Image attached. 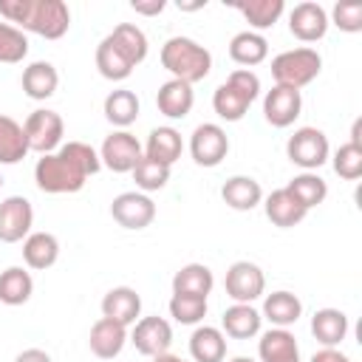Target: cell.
<instances>
[{
  "label": "cell",
  "instance_id": "cell-32",
  "mask_svg": "<svg viewBox=\"0 0 362 362\" xmlns=\"http://www.w3.org/2000/svg\"><path fill=\"white\" fill-rule=\"evenodd\" d=\"M139 110H141L139 96H136L133 90H127V88L110 90V93L105 96V119H107L113 127H119V130L130 127V124L139 119Z\"/></svg>",
  "mask_w": 362,
  "mask_h": 362
},
{
  "label": "cell",
  "instance_id": "cell-17",
  "mask_svg": "<svg viewBox=\"0 0 362 362\" xmlns=\"http://www.w3.org/2000/svg\"><path fill=\"white\" fill-rule=\"evenodd\" d=\"M127 342V328L107 320V317H99L93 325H90V334H88V345L90 351L99 356V359H113L122 354Z\"/></svg>",
  "mask_w": 362,
  "mask_h": 362
},
{
  "label": "cell",
  "instance_id": "cell-34",
  "mask_svg": "<svg viewBox=\"0 0 362 362\" xmlns=\"http://www.w3.org/2000/svg\"><path fill=\"white\" fill-rule=\"evenodd\" d=\"M232 6L246 17V23L257 34L266 31V28H272L280 20V14L286 11V3L283 0H235Z\"/></svg>",
  "mask_w": 362,
  "mask_h": 362
},
{
  "label": "cell",
  "instance_id": "cell-24",
  "mask_svg": "<svg viewBox=\"0 0 362 362\" xmlns=\"http://www.w3.org/2000/svg\"><path fill=\"white\" fill-rule=\"evenodd\" d=\"M311 334L322 348H337L348 337V317L339 308H320L311 317Z\"/></svg>",
  "mask_w": 362,
  "mask_h": 362
},
{
  "label": "cell",
  "instance_id": "cell-22",
  "mask_svg": "<svg viewBox=\"0 0 362 362\" xmlns=\"http://www.w3.org/2000/svg\"><path fill=\"white\" fill-rule=\"evenodd\" d=\"M221 198L226 206H232L238 212H249L263 201V187L252 175H232L221 187Z\"/></svg>",
  "mask_w": 362,
  "mask_h": 362
},
{
  "label": "cell",
  "instance_id": "cell-19",
  "mask_svg": "<svg viewBox=\"0 0 362 362\" xmlns=\"http://www.w3.org/2000/svg\"><path fill=\"white\" fill-rule=\"evenodd\" d=\"M260 362H300V345L288 328H269L257 342Z\"/></svg>",
  "mask_w": 362,
  "mask_h": 362
},
{
  "label": "cell",
  "instance_id": "cell-10",
  "mask_svg": "<svg viewBox=\"0 0 362 362\" xmlns=\"http://www.w3.org/2000/svg\"><path fill=\"white\" fill-rule=\"evenodd\" d=\"M141 156L144 153H141L139 139L127 130H113L99 147V161L110 173H133V167L139 164Z\"/></svg>",
  "mask_w": 362,
  "mask_h": 362
},
{
  "label": "cell",
  "instance_id": "cell-40",
  "mask_svg": "<svg viewBox=\"0 0 362 362\" xmlns=\"http://www.w3.org/2000/svg\"><path fill=\"white\" fill-rule=\"evenodd\" d=\"M57 153H59L68 164H74L85 178L93 175V173H99V167H102L99 153H96L90 144H85V141H68V144H62Z\"/></svg>",
  "mask_w": 362,
  "mask_h": 362
},
{
  "label": "cell",
  "instance_id": "cell-51",
  "mask_svg": "<svg viewBox=\"0 0 362 362\" xmlns=\"http://www.w3.org/2000/svg\"><path fill=\"white\" fill-rule=\"evenodd\" d=\"M0 187H3V175H0Z\"/></svg>",
  "mask_w": 362,
  "mask_h": 362
},
{
  "label": "cell",
  "instance_id": "cell-44",
  "mask_svg": "<svg viewBox=\"0 0 362 362\" xmlns=\"http://www.w3.org/2000/svg\"><path fill=\"white\" fill-rule=\"evenodd\" d=\"M164 0H133L130 3V8L136 11V14H144V17H156V14H161L164 11Z\"/></svg>",
  "mask_w": 362,
  "mask_h": 362
},
{
  "label": "cell",
  "instance_id": "cell-35",
  "mask_svg": "<svg viewBox=\"0 0 362 362\" xmlns=\"http://www.w3.org/2000/svg\"><path fill=\"white\" fill-rule=\"evenodd\" d=\"M28 141H25V130L20 122H14L11 116L0 113V164H17L28 156Z\"/></svg>",
  "mask_w": 362,
  "mask_h": 362
},
{
  "label": "cell",
  "instance_id": "cell-39",
  "mask_svg": "<svg viewBox=\"0 0 362 362\" xmlns=\"http://www.w3.org/2000/svg\"><path fill=\"white\" fill-rule=\"evenodd\" d=\"M170 317L181 325H198L206 317V297L173 294L170 297Z\"/></svg>",
  "mask_w": 362,
  "mask_h": 362
},
{
  "label": "cell",
  "instance_id": "cell-7",
  "mask_svg": "<svg viewBox=\"0 0 362 362\" xmlns=\"http://www.w3.org/2000/svg\"><path fill=\"white\" fill-rule=\"evenodd\" d=\"M25 141H28V150L40 153V156H48L54 153L59 144H62V133H65V124H62V116L57 110H48V107H40L34 110L25 124Z\"/></svg>",
  "mask_w": 362,
  "mask_h": 362
},
{
  "label": "cell",
  "instance_id": "cell-5",
  "mask_svg": "<svg viewBox=\"0 0 362 362\" xmlns=\"http://www.w3.org/2000/svg\"><path fill=\"white\" fill-rule=\"evenodd\" d=\"M34 181L48 195H65V192H79L88 178L74 164H68L59 153H48L42 158H37V164H34Z\"/></svg>",
  "mask_w": 362,
  "mask_h": 362
},
{
  "label": "cell",
  "instance_id": "cell-33",
  "mask_svg": "<svg viewBox=\"0 0 362 362\" xmlns=\"http://www.w3.org/2000/svg\"><path fill=\"white\" fill-rule=\"evenodd\" d=\"M34 294V280L23 266H8L0 272V303L3 305H25Z\"/></svg>",
  "mask_w": 362,
  "mask_h": 362
},
{
  "label": "cell",
  "instance_id": "cell-21",
  "mask_svg": "<svg viewBox=\"0 0 362 362\" xmlns=\"http://www.w3.org/2000/svg\"><path fill=\"white\" fill-rule=\"evenodd\" d=\"M184 153V141H181V133L170 124L164 127H153L150 136H147V144H144V156L164 164V167H173Z\"/></svg>",
  "mask_w": 362,
  "mask_h": 362
},
{
  "label": "cell",
  "instance_id": "cell-4",
  "mask_svg": "<svg viewBox=\"0 0 362 362\" xmlns=\"http://www.w3.org/2000/svg\"><path fill=\"white\" fill-rule=\"evenodd\" d=\"M20 31L40 34L45 40H59L71 28V8L65 0H28Z\"/></svg>",
  "mask_w": 362,
  "mask_h": 362
},
{
  "label": "cell",
  "instance_id": "cell-6",
  "mask_svg": "<svg viewBox=\"0 0 362 362\" xmlns=\"http://www.w3.org/2000/svg\"><path fill=\"white\" fill-rule=\"evenodd\" d=\"M328 136L320 127H297L286 141V156L291 164L303 167V173H314L328 161Z\"/></svg>",
  "mask_w": 362,
  "mask_h": 362
},
{
  "label": "cell",
  "instance_id": "cell-37",
  "mask_svg": "<svg viewBox=\"0 0 362 362\" xmlns=\"http://www.w3.org/2000/svg\"><path fill=\"white\" fill-rule=\"evenodd\" d=\"M96 68H99V74H102L105 79H110V82H122V79H127V76L133 74V65L113 48V42H110L107 37L96 45Z\"/></svg>",
  "mask_w": 362,
  "mask_h": 362
},
{
  "label": "cell",
  "instance_id": "cell-43",
  "mask_svg": "<svg viewBox=\"0 0 362 362\" xmlns=\"http://www.w3.org/2000/svg\"><path fill=\"white\" fill-rule=\"evenodd\" d=\"M331 20L339 31H348V34L362 31V3L359 0H339L331 11Z\"/></svg>",
  "mask_w": 362,
  "mask_h": 362
},
{
  "label": "cell",
  "instance_id": "cell-18",
  "mask_svg": "<svg viewBox=\"0 0 362 362\" xmlns=\"http://www.w3.org/2000/svg\"><path fill=\"white\" fill-rule=\"evenodd\" d=\"M260 322H263V317H260V311L252 303H232L223 311V317H221V328L232 339H252V337H257L260 334Z\"/></svg>",
  "mask_w": 362,
  "mask_h": 362
},
{
  "label": "cell",
  "instance_id": "cell-28",
  "mask_svg": "<svg viewBox=\"0 0 362 362\" xmlns=\"http://www.w3.org/2000/svg\"><path fill=\"white\" fill-rule=\"evenodd\" d=\"M107 40L113 42V48L136 68L139 62H144V57H147V34L139 28V25H133V23H119L110 34H107Z\"/></svg>",
  "mask_w": 362,
  "mask_h": 362
},
{
  "label": "cell",
  "instance_id": "cell-31",
  "mask_svg": "<svg viewBox=\"0 0 362 362\" xmlns=\"http://www.w3.org/2000/svg\"><path fill=\"white\" fill-rule=\"evenodd\" d=\"M215 286L212 269L204 263H187L173 274V294H192V297H206Z\"/></svg>",
  "mask_w": 362,
  "mask_h": 362
},
{
  "label": "cell",
  "instance_id": "cell-3",
  "mask_svg": "<svg viewBox=\"0 0 362 362\" xmlns=\"http://www.w3.org/2000/svg\"><path fill=\"white\" fill-rule=\"evenodd\" d=\"M320 71H322V57L314 48H291V51H283L272 59L274 82L294 88V90L314 82L320 76Z\"/></svg>",
  "mask_w": 362,
  "mask_h": 362
},
{
  "label": "cell",
  "instance_id": "cell-25",
  "mask_svg": "<svg viewBox=\"0 0 362 362\" xmlns=\"http://www.w3.org/2000/svg\"><path fill=\"white\" fill-rule=\"evenodd\" d=\"M189 354L195 362H223L226 359V334L215 325H198L189 337Z\"/></svg>",
  "mask_w": 362,
  "mask_h": 362
},
{
  "label": "cell",
  "instance_id": "cell-29",
  "mask_svg": "<svg viewBox=\"0 0 362 362\" xmlns=\"http://www.w3.org/2000/svg\"><path fill=\"white\" fill-rule=\"evenodd\" d=\"M263 209H266V218H269L274 226H280V229H291V226H297V223L308 215V212L288 195L286 187H283V189H274L272 195H266Z\"/></svg>",
  "mask_w": 362,
  "mask_h": 362
},
{
  "label": "cell",
  "instance_id": "cell-2",
  "mask_svg": "<svg viewBox=\"0 0 362 362\" xmlns=\"http://www.w3.org/2000/svg\"><path fill=\"white\" fill-rule=\"evenodd\" d=\"M260 93V79L249 68H235L226 82H221L212 93V107L223 122H240L249 110V105Z\"/></svg>",
  "mask_w": 362,
  "mask_h": 362
},
{
  "label": "cell",
  "instance_id": "cell-38",
  "mask_svg": "<svg viewBox=\"0 0 362 362\" xmlns=\"http://www.w3.org/2000/svg\"><path fill=\"white\" fill-rule=\"evenodd\" d=\"M133 181H136L139 192H144V195L147 192H156V189H164L167 181H170V167H164V164L141 156L139 164L133 167Z\"/></svg>",
  "mask_w": 362,
  "mask_h": 362
},
{
  "label": "cell",
  "instance_id": "cell-26",
  "mask_svg": "<svg viewBox=\"0 0 362 362\" xmlns=\"http://www.w3.org/2000/svg\"><path fill=\"white\" fill-rule=\"evenodd\" d=\"M57 85H59V74H57V68H54L51 62H45V59H37V62H31V65L23 71V90H25V96L34 99V102H42V99L54 96V93H57Z\"/></svg>",
  "mask_w": 362,
  "mask_h": 362
},
{
  "label": "cell",
  "instance_id": "cell-1",
  "mask_svg": "<svg viewBox=\"0 0 362 362\" xmlns=\"http://www.w3.org/2000/svg\"><path fill=\"white\" fill-rule=\"evenodd\" d=\"M161 65L173 74L170 79H181L187 85H195L209 76L212 71V54L195 42L192 37H170L161 45Z\"/></svg>",
  "mask_w": 362,
  "mask_h": 362
},
{
  "label": "cell",
  "instance_id": "cell-11",
  "mask_svg": "<svg viewBox=\"0 0 362 362\" xmlns=\"http://www.w3.org/2000/svg\"><path fill=\"white\" fill-rule=\"evenodd\" d=\"M34 226V206L23 195H8L0 201V240L20 243L31 235Z\"/></svg>",
  "mask_w": 362,
  "mask_h": 362
},
{
  "label": "cell",
  "instance_id": "cell-36",
  "mask_svg": "<svg viewBox=\"0 0 362 362\" xmlns=\"http://www.w3.org/2000/svg\"><path fill=\"white\" fill-rule=\"evenodd\" d=\"M286 189H288V195L308 212L311 206H320L322 201H325V195H328V184H325V178H320L317 173H300V175H294L288 184H286Z\"/></svg>",
  "mask_w": 362,
  "mask_h": 362
},
{
  "label": "cell",
  "instance_id": "cell-23",
  "mask_svg": "<svg viewBox=\"0 0 362 362\" xmlns=\"http://www.w3.org/2000/svg\"><path fill=\"white\" fill-rule=\"evenodd\" d=\"M260 317H266L272 322V328H288L303 317V303L291 291H272L263 300Z\"/></svg>",
  "mask_w": 362,
  "mask_h": 362
},
{
  "label": "cell",
  "instance_id": "cell-49",
  "mask_svg": "<svg viewBox=\"0 0 362 362\" xmlns=\"http://www.w3.org/2000/svg\"><path fill=\"white\" fill-rule=\"evenodd\" d=\"M206 6V0H201V3H181L178 0V8H184V11H195V8H204Z\"/></svg>",
  "mask_w": 362,
  "mask_h": 362
},
{
  "label": "cell",
  "instance_id": "cell-46",
  "mask_svg": "<svg viewBox=\"0 0 362 362\" xmlns=\"http://www.w3.org/2000/svg\"><path fill=\"white\" fill-rule=\"evenodd\" d=\"M14 362H51V356L42 348H25L14 356Z\"/></svg>",
  "mask_w": 362,
  "mask_h": 362
},
{
  "label": "cell",
  "instance_id": "cell-50",
  "mask_svg": "<svg viewBox=\"0 0 362 362\" xmlns=\"http://www.w3.org/2000/svg\"><path fill=\"white\" fill-rule=\"evenodd\" d=\"M229 362H255L252 356H235V359H229Z\"/></svg>",
  "mask_w": 362,
  "mask_h": 362
},
{
  "label": "cell",
  "instance_id": "cell-14",
  "mask_svg": "<svg viewBox=\"0 0 362 362\" xmlns=\"http://www.w3.org/2000/svg\"><path fill=\"white\" fill-rule=\"evenodd\" d=\"M328 25H331L328 23V11L320 3H311V0L297 3L291 8V14H288V31L300 42H317V40H322L325 31H328Z\"/></svg>",
  "mask_w": 362,
  "mask_h": 362
},
{
  "label": "cell",
  "instance_id": "cell-8",
  "mask_svg": "<svg viewBox=\"0 0 362 362\" xmlns=\"http://www.w3.org/2000/svg\"><path fill=\"white\" fill-rule=\"evenodd\" d=\"M189 153L198 167H218L229 153V136L221 124L204 122L189 136Z\"/></svg>",
  "mask_w": 362,
  "mask_h": 362
},
{
  "label": "cell",
  "instance_id": "cell-47",
  "mask_svg": "<svg viewBox=\"0 0 362 362\" xmlns=\"http://www.w3.org/2000/svg\"><path fill=\"white\" fill-rule=\"evenodd\" d=\"M362 119H356L354 122V127H351V144H356V147H362Z\"/></svg>",
  "mask_w": 362,
  "mask_h": 362
},
{
  "label": "cell",
  "instance_id": "cell-42",
  "mask_svg": "<svg viewBox=\"0 0 362 362\" xmlns=\"http://www.w3.org/2000/svg\"><path fill=\"white\" fill-rule=\"evenodd\" d=\"M334 173L345 181H356L362 175V147L351 141L339 144V150L334 153Z\"/></svg>",
  "mask_w": 362,
  "mask_h": 362
},
{
  "label": "cell",
  "instance_id": "cell-48",
  "mask_svg": "<svg viewBox=\"0 0 362 362\" xmlns=\"http://www.w3.org/2000/svg\"><path fill=\"white\" fill-rule=\"evenodd\" d=\"M153 362H184L181 356H173L170 351L167 354H158V356H153Z\"/></svg>",
  "mask_w": 362,
  "mask_h": 362
},
{
  "label": "cell",
  "instance_id": "cell-9",
  "mask_svg": "<svg viewBox=\"0 0 362 362\" xmlns=\"http://www.w3.org/2000/svg\"><path fill=\"white\" fill-rule=\"evenodd\" d=\"M226 294L235 303H255L257 297H263L266 291V274L257 263L252 260H235L226 269V280H223Z\"/></svg>",
  "mask_w": 362,
  "mask_h": 362
},
{
  "label": "cell",
  "instance_id": "cell-30",
  "mask_svg": "<svg viewBox=\"0 0 362 362\" xmlns=\"http://www.w3.org/2000/svg\"><path fill=\"white\" fill-rule=\"evenodd\" d=\"M229 57H232L238 65H243V68L252 71V65H260V62L269 57V42H266V37L257 34V31H238V34L229 40Z\"/></svg>",
  "mask_w": 362,
  "mask_h": 362
},
{
  "label": "cell",
  "instance_id": "cell-45",
  "mask_svg": "<svg viewBox=\"0 0 362 362\" xmlns=\"http://www.w3.org/2000/svg\"><path fill=\"white\" fill-rule=\"evenodd\" d=\"M311 362H351L342 351H337V348H320L314 356H311Z\"/></svg>",
  "mask_w": 362,
  "mask_h": 362
},
{
  "label": "cell",
  "instance_id": "cell-15",
  "mask_svg": "<svg viewBox=\"0 0 362 362\" xmlns=\"http://www.w3.org/2000/svg\"><path fill=\"white\" fill-rule=\"evenodd\" d=\"M303 110V96L300 90L294 88H286V85H274L266 99H263V116L272 127H288L294 124V119L300 116Z\"/></svg>",
  "mask_w": 362,
  "mask_h": 362
},
{
  "label": "cell",
  "instance_id": "cell-16",
  "mask_svg": "<svg viewBox=\"0 0 362 362\" xmlns=\"http://www.w3.org/2000/svg\"><path fill=\"white\" fill-rule=\"evenodd\" d=\"M139 314H141V297L130 286H116L102 297V317H107L124 328L133 325Z\"/></svg>",
  "mask_w": 362,
  "mask_h": 362
},
{
  "label": "cell",
  "instance_id": "cell-27",
  "mask_svg": "<svg viewBox=\"0 0 362 362\" xmlns=\"http://www.w3.org/2000/svg\"><path fill=\"white\" fill-rule=\"evenodd\" d=\"M59 257V240L57 235L51 232H31L25 240H23V260L28 269H51Z\"/></svg>",
  "mask_w": 362,
  "mask_h": 362
},
{
  "label": "cell",
  "instance_id": "cell-41",
  "mask_svg": "<svg viewBox=\"0 0 362 362\" xmlns=\"http://www.w3.org/2000/svg\"><path fill=\"white\" fill-rule=\"evenodd\" d=\"M25 54H28V37L17 25L0 23V62L14 65V62H23Z\"/></svg>",
  "mask_w": 362,
  "mask_h": 362
},
{
  "label": "cell",
  "instance_id": "cell-20",
  "mask_svg": "<svg viewBox=\"0 0 362 362\" xmlns=\"http://www.w3.org/2000/svg\"><path fill=\"white\" fill-rule=\"evenodd\" d=\"M156 105H158V110L167 119H184V116H189V110L195 105L192 85H187L181 79H167L158 88V93H156Z\"/></svg>",
  "mask_w": 362,
  "mask_h": 362
},
{
  "label": "cell",
  "instance_id": "cell-13",
  "mask_svg": "<svg viewBox=\"0 0 362 362\" xmlns=\"http://www.w3.org/2000/svg\"><path fill=\"white\" fill-rule=\"evenodd\" d=\"M130 342L136 345L139 354L153 359V356L170 351V345H173V325L164 317H141L133 325Z\"/></svg>",
  "mask_w": 362,
  "mask_h": 362
},
{
  "label": "cell",
  "instance_id": "cell-12",
  "mask_svg": "<svg viewBox=\"0 0 362 362\" xmlns=\"http://www.w3.org/2000/svg\"><path fill=\"white\" fill-rule=\"evenodd\" d=\"M110 215L124 229H144L156 221V204H153L150 195L133 189V192H122V195L113 198Z\"/></svg>",
  "mask_w": 362,
  "mask_h": 362
}]
</instances>
